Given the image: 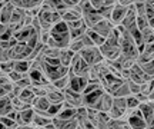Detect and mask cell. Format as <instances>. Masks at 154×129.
Segmentation results:
<instances>
[{"instance_id":"9c48e42d","label":"cell","mask_w":154,"mask_h":129,"mask_svg":"<svg viewBox=\"0 0 154 129\" xmlns=\"http://www.w3.org/2000/svg\"><path fill=\"white\" fill-rule=\"evenodd\" d=\"M34 113H36V111H34L33 106H29L26 109H23V111H19L16 118V124L19 126H22V125H32L33 124Z\"/></svg>"},{"instance_id":"7bdbcfd3","label":"cell","mask_w":154,"mask_h":129,"mask_svg":"<svg viewBox=\"0 0 154 129\" xmlns=\"http://www.w3.org/2000/svg\"><path fill=\"white\" fill-rule=\"evenodd\" d=\"M124 129H133V128H131V126H130V125H127V126H126V128H124Z\"/></svg>"},{"instance_id":"d6986e66","label":"cell","mask_w":154,"mask_h":129,"mask_svg":"<svg viewBox=\"0 0 154 129\" xmlns=\"http://www.w3.org/2000/svg\"><path fill=\"white\" fill-rule=\"evenodd\" d=\"M61 15V20L66 23H70V22H74V20H79V19H82V15L80 13H77L76 10H73L72 7L70 9H67V10H64L63 13H60Z\"/></svg>"},{"instance_id":"4316f807","label":"cell","mask_w":154,"mask_h":129,"mask_svg":"<svg viewBox=\"0 0 154 129\" xmlns=\"http://www.w3.org/2000/svg\"><path fill=\"white\" fill-rule=\"evenodd\" d=\"M87 26L84 24V26H82V27H77V29H72L70 30V39L72 40H76V39H80V37H83L84 34H86V32H87Z\"/></svg>"},{"instance_id":"8992f818","label":"cell","mask_w":154,"mask_h":129,"mask_svg":"<svg viewBox=\"0 0 154 129\" xmlns=\"http://www.w3.org/2000/svg\"><path fill=\"white\" fill-rule=\"evenodd\" d=\"M63 93H64V101L73 108H80L83 106L84 103H83V95L82 93H79L76 90L70 89V88H66V89L63 90Z\"/></svg>"},{"instance_id":"ac0fdd59","label":"cell","mask_w":154,"mask_h":129,"mask_svg":"<svg viewBox=\"0 0 154 129\" xmlns=\"http://www.w3.org/2000/svg\"><path fill=\"white\" fill-rule=\"evenodd\" d=\"M46 98L50 101V103H63L64 102V93L60 89H53L47 92Z\"/></svg>"},{"instance_id":"f35d334b","label":"cell","mask_w":154,"mask_h":129,"mask_svg":"<svg viewBox=\"0 0 154 129\" xmlns=\"http://www.w3.org/2000/svg\"><path fill=\"white\" fill-rule=\"evenodd\" d=\"M117 3H120L123 6H127V7H130V6L134 5V0H119Z\"/></svg>"},{"instance_id":"8d00e7d4","label":"cell","mask_w":154,"mask_h":129,"mask_svg":"<svg viewBox=\"0 0 154 129\" xmlns=\"http://www.w3.org/2000/svg\"><path fill=\"white\" fill-rule=\"evenodd\" d=\"M0 122L5 125V126H16V121H13V119H10L7 115L6 116H0Z\"/></svg>"},{"instance_id":"e575fe53","label":"cell","mask_w":154,"mask_h":129,"mask_svg":"<svg viewBox=\"0 0 154 129\" xmlns=\"http://www.w3.org/2000/svg\"><path fill=\"white\" fill-rule=\"evenodd\" d=\"M127 82H128V88H130L131 95H137V93H140V83H136V82L131 80V79H128Z\"/></svg>"},{"instance_id":"30bf717a","label":"cell","mask_w":154,"mask_h":129,"mask_svg":"<svg viewBox=\"0 0 154 129\" xmlns=\"http://www.w3.org/2000/svg\"><path fill=\"white\" fill-rule=\"evenodd\" d=\"M114 27H116V26L113 24V23H111L110 19H104V17H103V19H101V20H100V22L97 23V24H96L93 29L99 34H101L104 39H107V37H109V36L111 34V32L114 30Z\"/></svg>"},{"instance_id":"4dcf8cb0","label":"cell","mask_w":154,"mask_h":129,"mask_svg":"<svg viewBox=\"0 0 154 129\" xmlns=\"http://www.w3.org/2000/svg\"><path fill=\"white\" fill-rule=\"evenodd\" d=\"M0 70L6 75H9L10 72L14 70V60H7V62H2L0 63Z\"/></svg>"},{"instance_id":"3957f363","label":"cell","mask_w":154,"mask_h":129,"mask_svg":"<svg viewBox=\"0 0 154 129\" xmlns=\"http://www.w3.org/2000/svg\"><path fill=\"white\" fill-rule=\"evenodd\" d=\"M90 67L91 66L80 56V53L74 55V57H73V60H72V65H70V70L74 75H77V76H88Z\"/></svg>"},{"instance_id":"5b68a950","label":"cell","mask_w":154,"mask_h":129,"mask_svg":"<svg viewBox=\"0 0 154 129\" xmlns=\"http://www.w3.org/2000/svg\"><path fill=\"white\" fill-rule=\"evenodd\" d=\"M32 53V47L26 42H19L16 46L11 47V59L19 60V59H27Z\"/></svg>"},{"instance_id":"44dd1931","label":"cell","mask_w":154,"mask_h":129,"mask_svg":"<svg viewBox=\"0 0 154 129\" xmlns=\"http://www.w3.org/2000/svg\"><path fill=\"white\" fill-rule=\"evenodd\" d=\"M111 95L114 96V98H127V96L131 95V92H130V88H128V82L124 80L123 83L117 88V89L111 93Z\"/></svg>"},{"instance_id":"e0dca14e","label":"cell","mask_w":154,"mask_h":129,"mask_svg":"<svg viewBox=\"0 0 154 129\" xmlns=\"http://www.w3.org/2000/svg\"><path fill=\"white\" fill-rule=\"evenodd\" d=\"M13 111L10 96H2L0 98V116H6L7 113Z\"/></svg>"},{"instance_id":"1f68e13d","label":"cell","mask_w":154,"mask_h":129,"mask_svg":"<svg viewBox=\"0 0 154 129\" xmlns=\"http://www.w3.org/2000/svg\"><path fill=\"white\" fill-rule=\"evenodd\" d=\"M137 27L143 32V30H146L147 27H150L149 26V17L146 16V15H140V16H137Z\"/></svg>"},{"instance_id":"f546056e","label":"cell","mask_w":154,"mask_h":129,"mask_svg":"<svg viewBox=\"0 0 154 129\" xmlns=\"http://www.w3.org/2000/svg\"><path fill=\"white\" fill-rule=\"evenodd\" d=\"M69 47H70V49H72L73 52L79 53V52L82 50L83 47H86V45H84V40H83V37H80V39L72 40V42H70V46H69Z\"/></svg>"},{"instance_id":"ffe728a7","label":"cell","mask_w":154,"mask_h":129,"mask_svg":"<svg viewBox=\"0 0 154 129\" xmlns=\"http://www.w3.org/2000/svg\"><path fill=\"white\" fill-rule=\"evenodd\" d=\"M51 121L53 119L49 118V116H44V115H40V113H34V118H33V124L36 128H44V126H47L49 124H51Z\"/></svg>"},{"instance_id":"7a4b0ae2","label":"cell","mask_w":154,"mask_h":129,"mask_svg":"<svg viewBox=\"0 0 154 129\" xmlns=\"http://www.w3.org/2000/svg\"><path fill=\"white\" fill-rule=\"evenodd\" d=\"M79 53H80V56H82L90 66H94V65H97V63L104 60V56L101 55V50H100V47H97V46L83 47Z\"/></svg>"},{"instance_id":"d590c367","label":"cell","mask_w":154,"mask_h":129,"mask_svg":"<svg viewBox=\"0 0 154 129\" xmlns=\"http://www.w3.org/2000/svg\"><path fill=\"white\" fill-rule=\"evenodd\" d=\"M23 76H24V75H23V73H20V72H17V70H13V72L9 73V78H10V80L13 82V83L19 82V80L23 78Z\"/></svg>"},{"instance_id":"2e32d148","label":"cell","mask_w":154,"mask_h":129,"mask_svg":"<svg viewBox=\"0 0 154 129\" xmlns=\"http://www.w3.org/2000/svg\"><path fill=\"white\" fill-rule=\"evenodd\" d=\"M74 55H76V52H73L70 47H64V49H61V52H60V62H61V65H63V66L70 67Z\"/></svg>"},{"instance_id":"836d02e7","label":"cell","mask_w":154,"mask_h":129,"mask_svg":"<svg viewBox=\"0 0 154 129\" xmlns=\"http://www.w3.org/2000/svg\"><path fill=\"white\" fill-rule=\"evenodd\" d=\"M79 126L82 129H96V126H94V124L90 121L88 118H82L79 119Z\"/></svg>"},{"instance_id":"f1b7e54d","label":"cell","mask_w":154,"mask_h":129,"mask_svg":"<svg viewBox=\"0 0 154 129\" xmlns=\"http://www.w3.org/2000/svg\"><path fill=\"white\" fill-rule=\"evenodd\" d=\"M141 33H143V42L146 45H151L154 42V30L151 27H147Z\"/></svg>"},{"instance_id":"484cf974","label":"cell","mask_w":154,"mask_h":129,"mask_svg":"<svg viewBox=\"0 0 154 129\" xmlns=\"http://www.w3.org/2000/svg\"><path fill=\"white\" fill-rule=\"evenodd\" d=\"M127 101V112H131V111H136L138 106H140V102L136 98V95H130L126 98Z\"/></svg>"},{"instance_id":"5bb4252c","label":"cell","mask_w":154,"mask_h":129,"mask_svg":"<svg viewBox=\"0 0 154 129\" xmlns=\"http://www.w3.org/2000/svg\"><path fill=\"white\" fill-rule=\"evenodd\" d=\"M53 124H54L56 129H77L79 128V119L73 118L69 121H63L59 118H53Z\"/></svg>"},{"instance_id":"d4e9b609","label":"cell","mask_w":154,"mask_h":129,"mask_svg":"<svg viewBox=\"0 0 154 129\" xmlns=\"http://www.w3.org/2000/svg\"><path fill=\"white\" fill-rule=\"evenodd\" d=\"M19 98H20L22 101H24L26 103H30V105H32V102H33V99L36 98V95H34L33 89H32V86H30V88H24V89L22 90V93L19 95Z\"/></svg>"},{"instance_id":"ba28073f","label":"cell","mask_w":154,"mask_h":129,"mask_svg":"<svg viewBox=\"0 0 154 129\" xmlns=\"http://www.w3.org/2000/svg\"><path fill=\"white\" fill-rule=\"evenodd\" d=\"M70 75H72V79H70L69 88L83 95V90L86 89V86H87L88 82H90L88 76H77V75H74V73L72 72V70H70Z\"/></svg>"},{"instance_id":"ab89813d","label":"cell","mask_w":154,"mask_h":129,"mask_svg":"<svg viewBox=\"0 0 154 129\" xmlns=\"http://www.w3.org/2000/svg\"><path fill=\"white\" fill-rule=\"evenodd\" d=\"M9 26H10V24H3V23H0V36L5 34L6 32L9 30Z\"/></svg>"},{"instance_id":"f6af8a7d","label":"cell","mask_w":154,"mask_h":129,"mask_svg":"<svg viewBox=\"0 0 154 129\" xmlns=\"http://www.w3.org/2000/svg\"><path fill=\"white\" fill-rule=\"evenodd\" d=\"M77 129H82V128H80V126H79V128H77Z\"/></svg>"},{"instance_id":"cb8c5ba5","label":"cell","mask_w":154,"mask_h":129,"mask_svg":"<svg viewBox=\"0 0 154 129\" xmlns=\"http://www.w3.org/2000/svg\"><path fill=\"white\" fill-rule=\"evenodd\" d=\"M70 79H72V75H70V70H69V73H67V75H64V76L59 78L57 80H54L53 83H54V86L57 88V89L64 90L66 88H69V85H70Z\"/></svg>"},{"instance_id":"60d3db41","label":"cell","mask_w":154,"mask_h":129,"mask_svg":"<svg viewBox=\"0 0 154 129\" xmlns=\"http://www.w3.org/2000/svg\"><path fill=\"white\" fill-rule=\"evenodd\" d=\"M7 116H9L10 119H13V121H16V118H17V111H14V109H13V111H10V112L7 113Z\"/></svg>"},{"instance_id":"277c9868","label":"cell","mask_w":154,"mask_h":129,"mask_svg":"<svg viewBox=\"0 0 154 129\" xmlns=\"http://www.w3.org/2000/svg\"><path fill=\"white\" fill-rule=\"evenodd\" d=\"M111 119H119L123 116H127V101L126 98H114L113 99V106L109 111Z\"/></svg>"},{"instance_id":"6da1fadb","label":"cell","mask_w":154,"mask_h":129,"mask_svg":"<svg viewBox=\"0 0 154 129\" xmlns=\"http://www.w3.org/2000/svg\"><path fill=\"white\" fill-rule=\"evenodd\" d=\"M50 33H51V37L56 40L59 49H64V47L70 46V42H72V39H70V29H69V24L66 22L61 20V22L53 24Z\"/></svg>"},{"instance_id":"8fae6325","label":"cell","mask_w":154,"mask_h":129,"mask_svg":"<svg viewBox=\"0 0 154 129\" xmlns=\"http://www.w3.org/2000/svg\"><path fill=\"white\" fill-rule=\"evenodd\" d=\"M127 11H128V7H127V6H123V5H120V3H116L114 9L111 11V17H110L111 23H113L114 26L121 24V22L124 20V17H126V15H127Z\"/></svg>"},{"instance_id":"52a82bcc","label":"cell","mask_w":154,"mask_h":129,"mask_svg":"<svg viewBox=\"0 0 154 129\" xmlns=\"http://www.w3.org/2000/svg\"><path fill=\"white\" fill-rule=\"evenodd\" d=\"M113 99H114V96L111 95L110 92L106 90L104 93H103V96L94 103L93 109L99 111V112H109L111 109V106H113Z\"/></svg>"},{"instance_id":"74e56055","label":"cell","mask_w":154,"mask_h":129,"mask_svg":"<svg viewBox=\"0 0 154 129\" xmlns=\"http://www.w3.org/2000/svg\"><path fill=\"white\" fill-rule=\"evenodd\" d=\"M59 22H61V15L59 11H53L51 13V23L56 24V23H59Z\"/></svg>"},{"instance_id":"7c38bea8","label":"cell","mask_w":154,"mask_h":129,"mask_svg":"<svg viewBox=\"0 0 154 129\" xmlns=\"http://www.w3.org/2000/svg\"><path fill=\"white\" fill-rule=\"evenodd\" d=\"M36 33H37V32H36L32 26H22L19 30L14 32V37H16L19 42H27V40L30 39L32 36H34Z\"/></svg>"},{"instance_id":"ee69618b","label":"cell","mask_w":154,"mask_h":129,"mask_svg":"<svg viewBox=\"0 0 154 129\" xmlns=\"http://www.w3.org/2000/svg\"><path fill=\"white\" fill-rule=\"evenodd\" d=\"M6 3H7V2H6ZM6 3H2V5H0V10H2V7H3V6H5Z\"/></svg>"},{"instance_id":"603a6c76","label":"cell","mask_w":154,"mask_h":129,"mask_svg":"<svg viewBox=\"0 0 154 129\" xmlns=\"http://www.w3.org/2000/svg\"><path fill=\"white\" fill-rule=\"evenodd\" d=\"M127 125H128L127 116H123V118L119 119H110V122L107 125V129H124Z\"/></svg>"},{"instance_id":"7402d4cb","label":"cell","mask_w":154,"mask_h":129,"mask_svg":"<svg viewBox=\"0 0 154 129\" xmlns=\"http://www.w3.org/2000/svg\"><path fill=\"white\" fill-rule=\"evenodd\" d=\"M86 33H87V36L90 37V39H91V42H93L94 46L100 47L101 45H104V43H106V39L103 37V36H101V34L97 33L94 29H87V32H86Z\"/></svg>"},{"instance_id":"83f0119b","label":"cell","mask_w":154,"mask_h":129,"mask_svg":"<svg viewBox=\"0 0 154 129\" xmlns=\"http://www.w3.org/2000/svg\"><path fill=\"white\" fill-rule=\"evenodd\" d=\"M11 105H13V109L14 111H23V109H26V108H29V106H32L30 103H26L24 101H22L20 98H13L11 99Z\"/></svg>"},{"instance_id":"4fadbf2b","label":"cell","mask_w":154,"mask_h":129,"mask_svg":"<svg viewBox=\"0 0 154 129\" xmlns=\"http://www.w3.org/2000/svg\"><path fill=\"white\" fill-rule=\"evenodd\" d=\"M50 101L46 98V96H36L32 102V106L34 108L36 112H47L50 108Z\"/></svg>"},{"instance_id":"9a60e30c","label":"cell","mask_w":154,"mask_h":129,"mask_svg":"<svg viewBox=\"0 0 154 129\" xmlns=\"http://www.w3.org/2000/svg\"><path fill=\"white\" fill-rule=\"evenodd\" d=\"M13 11H14V6L7 0V3H6V5L2 7V10H0V23H3V24H10Z\"/></svg>"},{"instance_id":"b9f144b4","label":"cell","mask_w":154,"mask_h":129,"mask_svg":"<svg viewBox=\"0 0 154 129\" xmlns=\"http://www.w3.org/2000/svg\"><path fill=\"white\" fill-rule=\"evenodd\" d=\"M149 26L154 30V17H151V19H149Z\"/></svg>"},{"instance_id":"d6a6232c","label":"cell","mask_w":154,"mask_h":129,"mask_svg":"<svg viewBox=\"0 0 154 129\" xmlns=\"http://www.w3.org/2000/svg\"><path fill=\"white\" fill-rule=\"evenodd\" d=\"M141 67H143V70L147 73V75H150L151 78H154V59H151V60H149V62L143 63Z\"/></svg>"}]
</instances>
